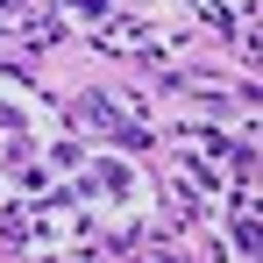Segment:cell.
<instances>
[{
    "mask_svg": "<svg viewBox=\"0 0 263 263\" xmlns=\"http://www.w3.org/2000/svg\"><path fill=\"white\" fill-rule=\"evenodd\" d=\"M79 7H92V14H107V0H79Z\"/></svg>",
    "mask_w": 263,
    "mask_h": 263,
    "instance_id": "cell-1",
    "label": "cell"
}]
</instances>
